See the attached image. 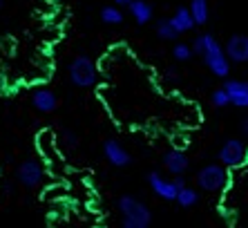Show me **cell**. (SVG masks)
<instances>
[{
    "label": "cell",
    "mask_w": 248,
    "mask_h": 228,
    "mask_svg": "<svg viewBox=\"0 0 248 228\" xmlns=\"http://www.w3.org/2000/svg\"><path fill=\"white\" fill-rule=\"evenodd\" d=\"M231 183V175L224 163H208L197 172V186L206 193H221Z\"/></svg>",
    "instance_id": "cell-3"
},
{
    "label": "cell",
    "mask_w": 248,
    "mask_h": 228,
    "mask_svg": "<svg viewBox=\"0 0 248 228\" xmlns=\"http://www.w3.org/2000/svg\"><path fill=\"white\" fill-rule=\"evenodd\" d=\"M172 181H174V186H177V188H184V186H186V179H184V175H174V179H172Z\"/></svg>",
    "instance_id": "cell-22"
},
{
    "label": "cell",
    "mask_w": 248,
    "mask_h": 228,
    "mask_svg": "<svg viewBox=\"0 0 248 228\" xmlns=\"http://www.w3.org/2000/svg\"><path fill=\"white\" fill-rule=\"evenodd\" d=\"M210 103H213L215 108H226V105H231V97H228V92L224 87H219V90H215L210 94Z\"/></svg>",
    "instance_id": "cell-21"
},
{
    "label": "cell",
    "mask_w": 248,
    "mask_h": 228,
    "mask_svg": "<svg viewBox=\"0 0 248 228\" xmlns=\"http://www.w3.org/2000/svg\"><path fill=\"white\" fill-rule=\"evenodd\" d=\"M177 204L181 206V208H192V206L199 204V193H197L195 188H190V186H184V188L177 193Z\"/></svg>",
    "instance_id": "cell-17"
},
{
    "label": "cell",
    "mask_w": 248,
    "mask_h": 228,
    "mask_svg": "<svg viewBox=\"0 0 248 228\" xmlns=\"http://www.w3.org/2000/svg\"><path fill=\"white\" fill-rule=\"evenodd\" d=\"M224 51L231 63H248V36L246 34H232L226 40Z\"/></svg>",
    "instance_id": "cell-7"
},
{
    "label": "cell",
    "mask_w": 248,
    "mask_h": 228,
    "mask_svg": "<svg viewBox=\"0 0 248 228\" xmlns=\"http://www.w3.org/2000/svg\"><path fill=\"white\" fill-rule=\"evenodd\" d=\"M132 2V0H114V5H119V7H127Z\"/></svg>",
    "instance_id": "cell-25"
},
{
    "label": "cell",
    "mask_w": 248,
    "mask_h": 228,
    "mask_svg": "<svg viewBox=\"0 0 248 228\" xmlns=\"http://www.w3.org/2000/svg\"><path fill=\"white\" fill-rule=\"evenodd\" d=\"M170 20H172V25L177 27V32H179V34L192 32V29L197 27L195 18H192V14H190V9H188V7H177V12L170 16Z\"/></svg>",
    "instance_id": "cell-14"
},
{
    "label": "cell",
    "mask_w": 248,
    "mask_h": 228,
    "mask_svg": "<svg viewBox=\"0 0 248 228\" xmlns=\"http://www.w3.org/2000/svg\"><path fill=\"white\" fill-rule=\"evenodd\" d=\"M31 105H34L38 112L49 114V112H54V110L58 108V97L54 94L52 90L41 87V90H36L34 94H31Z\"/></svg>",
    "instance_id": "cell-11"
},
{
    "label": "cell",
    "mask_w": 248,
    "mask_h": 228,
    "mask_svg": "<svg viewBox=\"0 0 248 228\" xmlns=\"http://www.w3.org/2000/svg\"><path fill=\"white\" fill-rule=\"evenodd\" d=\"M219 161L226 168H242L248 163V146L239 139H228L219 148Z\"/></svg>",
    "instance_id": "cell-5"
},
{
    "label": "cell",
    "mask_w": 248,
    "mask_h": 228,
    "mask_svg": "<svg viewBox=\"0 0 248 228\" xmlns=\"http://www.w3.org/2000/svg\"><path fill=\"white\" fill-rule=\"evenodd\" d=\"M67 74H69L72 85L81 87V90L92 87L94 83H96V79H98L96 65H94V61L90 56H85V54L72 58V63H69V67H67Z\"/></svg>",
    "instance_id": "cell-4"
},
{
    "label": "cell",
    "mask_w": 248,
    "mask_h": 228,
    "mask_svg": "<svg viewBox=\"0 0 248 228\" xmlns=\"http://www.w3.org/2000/svg\"><path fill=\"white\" fill-rule=\"evenodd\" d=\"M172 56H174V61L184 63V61H190V58L195 56V51H192L190 45H186V43H177V45L172 47Z\"/></svg>",
    "instance_id": "cell-19"
},
{
    "label": "cell",
    "mask_w": 248,
    "mask_h": 228,
    "mask_svg": "<svg viewBox=\"0 0 248 228\" xmlns=\"http://www.w3.org/2000/svg\"><path fill=\"white\" fill-rule=\"evenodd\" d=\"M156 29V36L161 40H177L179 38V32H177V27L172 25V20L170 18H159L155 25Z\"/></svg>",
    "instance_id": "cell-16"
},
{
    "label": "cell",
    "mask_w": 248,
    "mask_h": 228,
    "mask_svg": "<svg viewBox=\"0 0 248 228\" xmlns=\"http://www.w3.org/2000/svg\"><path fill=\"white\" fill-rule=\"evenodd\" d=\"M239 132H242L244 137L248 139V116H246V119H242V123H239Z\"/></svg>",
    "instance_id": "cell-23"
},
{
    "label": "cell",
    "mask_w": 248,
    "mask_h": 228,
    "mask_svg": "<svg viewBox=\"0 0 248 228\" xmlns=\"http://www.w3.org/2000/svg\"><path fill=\"white\" fill-rule=\"evenodd\" d=\"M127 9H130V16L134 18L137 25H148L152 20V16H155V7L148 0H132L127 5Z\"/></svg>",
    "instance_id": "cell-13"
},
{
    "label": "cell",
    "mask_w": 248,
    "mask_h": 228,
    "mask_svg": "<svg viewBox=\"0 0 248 228\" xmlns=\"http://www.w3.org/2000/svg\"><path fill=\"white\" fill-rule=\"evenodd\" d=\"M163 165H166V170L170 172V175H184V172L188 170L190 161H188L186 152H181V150H168V152L163 154Z\"/></svg>",
    "instance_id": "cell-12"
},
{
    "label": "cell",
    "mask_w": 248,
    "mask_h": 228,
    "mask_svg": "<svg viewBox=\"0 0 248 228\" xmlns=\"http://www.w3.org/2000/svg\"><path fill=\"white\" fill-rule=\"evenodd\" d=\"M224 90L231 97V105L235 108H248V81H239V79H226L224 81Z\"/></svg>",
    "instance_id": "cell-10"
},
{
    "label": "cell",
    "mask_w": 248,
    "mask_h": 228,
    "mask_svg": "<svg viewBox=\"0 0 248 228\" xmlns=\"http://www.w3.org/2000/svg\"><path fill=\"white\" fill-rule=\"evenodd\" d=\"M190 14L195 18V25H206L208 18H210V7H208V0H190Z\"/></svg>",
    "instance_id": "cell-15"
},
{
    "label": "cell",
    "mask_w": 248,
    "mask_h": 228,
    "mask_svg": "<svg viewBox=\"0 0 248 228\" xmlns=\"http://www.w3.org/2000/svg\"><path fill=\"white\" fill-rule=\"evenodd\" d=\"M166 79L168 81H177V69H174V67H168L166 69Z\"/></svg>",
    "instance_id": "cell-24"
},
{
    "label": "cell",
    "mask_w": 248,
    "mask_h": 228,
    "mask_svg": "<svg viewBox=\"0 0 248 228\" xmlns=\"http://www.w3.org/2000/svg\"><path fill=\"white\" fill-rule=\"evenodd\" d=\"M192 51H195L197 56H202L206 67L210 69V74H215L217 79H228V74H231V61H228L224 47L217 43V38L213 34L197 36L192 40Z\"/></svg>",
    "instance_id": "cell-1"
},
{
    "label": "cell",
    "mask_w": 248,
    "mask_h": 228,
    "mask_svg": "<svg viewBox=\"0 0 248 228\" xmlns=\"http://www.w3.org/2000/svg\"><path fill=\"white\" fill-rule=\"evenodd\" d=\"M119 206V212H121V226L123 228H148L152 224V212L150 208L139 201L132 195H123L116 201Z\"/></svg>",
    "instance_id": "cell-2"
},
{
    "label": "cell",
    "mask_w": 248,
    "mask_h": 228,
    "mask_svg": "<svg viewBox=\"0 0 248 228\" xmlns=\"http://www.w3.org/2000/svg\"><path fill=\"white\" fill-rule=\"evenodd\" d=\"M61 148L63 150H76L78 148V137L72 130H63L61 132Z\"/></svg>",
    "instance_id": "cell-20"
},
{
    "label": "cell",
    "mask_w": 248,
    "mask_h": 228,
    "mask_svg": "<svg viewBox=\"0 0 248 228\" xmlns=\"http://www.w3.org/2000/svg\"><path fill=\"white\" fill-rule=\"evenodd\" d=\"M101 20L105 25H121L123 23V12L119 9V5H105L101 7Z\"/></svg>",
    "instance_id": "cell-18"
},
{
    "label": "cell",
    "mask_w": 248,
    "mask_h": 228,
    "mask_svg": "<svg viewBox=\"0 0 248 228\" xmlns=\"http://www.w3.org/2000/svg\"><path fill=\"white\" fill-rule=\"evenodd\" d=\"M148 186L152 188V193H155L156 197H161V199H166V201H174L177 199V193H179V188L174 186L172 179L161 177L159 172H150V175H148Z\"/></svg>",
    "instance_id": "cell-8"
},
{
    "label": "cell",
    "mask_w": 248,
    "mask_h": 228,
    "mask_svg": "<svg viewBox=\"0 0 248 228\" xmlns=\"http://www.w3.org/2000/svg\"><path fill=\"white\" fill-rule=\"evenodd\" d=\"M0 7H2V0H0Z\"/></svg>",
    "instance_id": "cell-26"
},
{
    "label": "cell",
    "mask_w": 248,
    "mask_h": 228,
    "mask_svg": "<svg viewBox=\"0 0 248 228\" xmlns=\"http://www.w3.org/2000/svg\"><path fill=\"white\" fill-rule=\"evenodd\" d=\"M103 154H105V159H108V163H112L114 168H125V165L132 163L130 152H127L116 139H108V141L103 143Z\"/></svg>",
    "instance_id": "cell-9"
},
{
    "label": "cell",
    "mask_w": 248,
    "mask_h": 228,
    "mask_svg": "<svg viewBox=\"0 0 248 228\" xmlns=\"http://www.w3.org/2000/svg\"><path fill=\"white\" fill-rule=\"evenodd\" d=\"M16 177H18V183H23L25 188H36L45 179V170H43V165L36 159H27L18 165Z\"/></svg>",
    "instance_id": "cell-6"
}]
</instances>
